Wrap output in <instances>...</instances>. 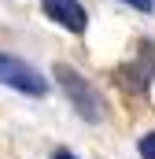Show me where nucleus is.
Listing matches in <instances>:
<instances>
[{"mask_svg":"<svg viewBox=\"0 0 155 159\" xmlns=\"http://www.w3.org/2000/svg\"><path fill=\"white\" fill-rule=\"evenodd\" d=\"M122 4H133L137 11H152L155 7V0H122Z\"/></svg>","mask_w":155,"mask_h":159,"instance_id":"39448f33","label":"nucleus"},{"mask_svg":"<svg viewBox=\"0 0 155 159\" xmlns=\"http://www.w3.org/2000/svg\"><path fill=\"white\" fill-rule=\"evenodd\" d=\"M140 156H144V159H155V133H148V137L140 141Z\"/></svg>","mask_w":155,"mask_h":159,"instance_id":"20e7f679","label":"nucleus"},{"mask_svg":"<svg viewBox=\"0 0 155 159\" xmlns=\"http://www.w3.org/2000/svg\"><path fill=\"white\" fill-rule=\"evenodd\" d=\"M55 78H59V85L67 89V96L74 100V107H78L89 122H96L100 115H104V111H100V96H96V89L81 78L78 70H70L67 63H59V67H55Z\"/></svg>","mask_w":155,"mask_h":159,"instance_id":"f03ea898","label":"nucleus"},{"mask_svg":"<svg viewBox=\"0 0 155 159\" xmlns=\"http://www.w3.org/2000/svg\"><path fill=\"white\" fill-rule=\"evenodd\" d=\"M52 159H78V156H74V152H63V148H59V152H55Z\"/></svg>","mask_w":155,"mask_h":159,"instance_id":"423d86ee","label":"nucleus"},{"mask_svg":"<svg viewBox=\"0 0 155 159\" xmlns=\"http://www.w3.org/2000/svg\"><path fill=\"white\" fill-rule=\"evenodd\" d=\"M44 11H48V19H55L70 34H81L89 26V15H85V7L78 0H44Z\"/></svg>","mask_w":155,"mask_h":159,"instance_id":"7ed1b4c3","label":"nucleus"},{"mask_svg":"<svg viewBox=\"0 0 155 159\" xmlns=\"http://www.w3.org/2000/svg\"><path fill=\"white\" fill-rule=\"evenodd\" d=\"M0 85L19 89V93H30V96H44L48 93V78L41 70H33L30 63H22L15 56H4V52H0Z\"/></svg>","mask_w":155,"mask_h":159,"instance_id":"f257e3e1","label":"nucleus"}]
</instances>
